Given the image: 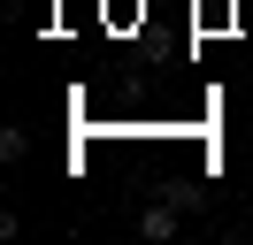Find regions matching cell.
Here are the masks:
<instances>
[{"instance_id": "obj_2", "label": "cell", "mask_w": 253, "mask_h": 245, "mask_svg": "<svg viewBox=\"0 0 253 245\" xmlns=\"http://www.w3.org/2000/svg\"><path fill=\"white\" fill-rule=\"evenodd\" d=\"M23 153H31V130H23V122H8V130H0V161H23Z\"/></svg>"}, {"instance_id": "obj_1", "label": "cell", "mask_w": 253, "mask_h": 245, "mask_svg": "<svg viewBox=\"0 0 253 245\" xmlns=\"http://www.w3.org/2000/svg\"><path fill=\"white\" fill-rule=\"evenodd\" d=\"M176 222H184V207H176V199H154V207H138V238H176Z\"/></svg>"}]
</instances>
